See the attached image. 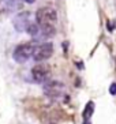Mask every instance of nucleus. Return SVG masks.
<instances>
[{"label": "nucleus", "mask_w": 116, "mask_h": 124, "mask_svg": "<svg viewBox=\"0 0 116 124\" xmlns=\"http://www.w3.org/2000/svg\"><path fill=\"white\" fill-rule=\"evenodd\" d=\"M37 23L40 26H55L58 21V14L51 7H42L36 12Z\"/></svg>", "instance_id": "nucleus-1"}, {"label": "nucleus", "mask_w": 116, "mask_h": 124, "mask_svg": "<svg viewBox=\"0 0 116 124\" xmlns=\"http://www.w3.org/2000/svg\"><path fill=\"white\" fill-rule=\"evenodd\" d=\"M34 49H36V48L33 46L32 44L18 45V46L14 49V52H12V57H14V60L17 63H25L33 56Z\"/></svg>", "instance_id": "nucleus-2"}, {"label": "nucleus", "mask_w": 116, "mask_h": 124, "mask_svg": "<svg viewBox=\"0 0 116 124\" xmlns=\"http://www.w3.org/2000/svg\"><path fill=\"white\" fill-rule=\"evenodd\" d=\"M53 55V45L51 42H45V44H41L40 46H37L34 49V53H33V59L36 62H44L49 59Z\"/></svg>", "instance_id": "nucleus-3"}, {"label": "nucleus", "mask_w": 116, "mask_h": 124, "mask_svg": "<svg viewBox=\"0 0 116 124\" xmlns=\"http://www.w3.org/2000/svg\"><path fill=\"white\" fill-rule=\"evenodd\" d=\"M49 75H51V67L47 64H37L32 68V77L36 82L42 83V82L48 80Z\"/></svg>", "instance_id": "nucleus-4"}, {"label": "nucleus", "mask_w": 116, "mask_h": 124, "mask_svg": "<svg viewBox=\"0 0 116 124\" xmlns=\"http://www.w3.org/2000/svg\"><path fill=\"white\" fill-rule=\"evenodd\" d=\"M64 90V85L60 83L59 80H49L47 83L44 85V91H45V94L52 97V98H58L60 97Z\"/></svg>", "instance_id": "nucleus-5"}, {"label": "nucleus", "mask_w": 116, "mask_h": 124, "mask_svg": "<svg viewBox=\"0 0 116 124\" xmlns=\"http://www.w3.org/2000/svg\"><path fill=\"white\" fill-rule=\"evenodd\" d=\"M30 23V14L29 12H22V14L17 15L14 18V27L17 31L19 33H23V31H27Z\"/></svg>", "instance_id": "nucleus-6"}, {"label": "nucleus", "mask_w": 116, "mask_h": 124, "mask_svg": "<svg viewBox=\"0 0 116 124\" xmlns=\"http://www.w3.org/2000/svg\"><path fill=\"white\" fill-rule=\"evenodd\" d=\"M19 7V0H0V14H12Z\"/></svg>", "instance_id": "nucleus-7"}, {"label": "nucleus", "mask_w": 116, "mask_h": 124, "mask_svg": "<svg viewBox=\"0 0 116 124\" xmlns=\"http://www.w3.org/2000/svg\"><path fill=\"white\" fill-rule=\"evenodd\" d=\"M93 112H94V102H93V101H89V102H87V105L85 106V110H83L85 124H89L90 117L93 116Z\"/></svg>", "instance_id": "nucleus-8"}, {"label": "nucleus", "mask_w": 116, "mask_h": 124, "mask_svg": "<svg viewBox=\"0 0 116 124\" xmlns=\"http://www.w3.org/2000/svg\"><path fill=\"white\" fill-rule=\"evenodd\" d=\"M109 93H111L112 95L116 94V83H112V85H111V87H109Z\"/></svg>", "instance_id": "nucleus-9"}, {"label": "nucleus", "mask_w": 116, "mask_h": 124, "mask_svg": "<svg viewBox=\"0 0 116 124\" xmlns=\"http://www.w3.org/2000/svg\"><path fill=\"white\" fill-rule=\"evenodd\" d=\"M23 1H26V3H27V4H32V3H34L36 0H23Z\"/></svg>", "instance_id": "nucleus-10"}]
</instances>
